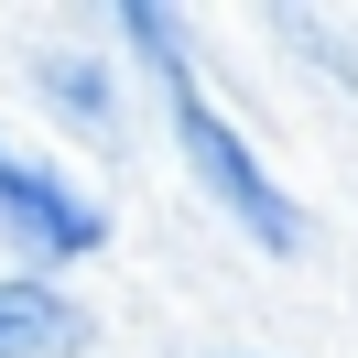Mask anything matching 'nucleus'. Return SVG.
<instances>
[{"label":"nucleus","mask_w":358,"mask_h":358,"mask_svg":"<svg viewBox=\"0 0 358 358\" xmlns=\"http://www.w3.org/2000/svg\"><path fill=\"white\" fill-rule=\"evenodd\" d=\"M120 33L152 55V76H163V98H174V141H185V163H196V185H206V196H217V206H228V217H239L261 250H293V239H304L293 196L261 174V163H250V141L228 131L217 109H206V87L185 76V55H174V22H163V11H120Z\"/></svg>","instance_id":"1"},{"label":"nucleus","mask_w":358,"mask_h":358,"mask_svg":"<svg viewBox=\"0 0 358 358\" xmlns=\"http://www.w3.org/2000/svg\"><path fill=\"white\" fill-rule=\"evenodd\" d=\"M0 217L22 228V239L44 250V261H87V250L109 239V217H98V206L76 196V185L55 174V163H33L11 131H0Z\"/></svg>","instance_id":"2"},{"label":"nucleus","mask_w":358,"mask_h":358,"mask_svg":"<svg viewBox=\"0 0 358 358\" xmlns=\"http://www.w3.org/2000/svg\"><path fill=\"white\" fill-rule=\"evenodd\" d=\"M87 348V315L55 282H0V358H76Z\"/></svg>","instance_id":"3"},{"label":"nucleus","mask_w":358,"mask_h":358,"mask_svg":"<svg viewBox=\"0 0 358 358\" xmlns=\"http://www.w3.org/2000/svg\"><path fill=\"white\" fill-rule=\"evenodd\" d=\"M44 87H55V98H66V109H76V120H87V131H109V120H120V109H109V87H87V76H76V66H66V55H44Z\"/></svg>","instance_id":"4"}]
</instances>
